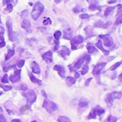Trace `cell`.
Wrapping results in <instances>:
<instances>
[{"instance_id":"1","label":"cell","mask_w":122,"mask_h":122,"mask_svg":"<svg viewBox=\"0 0 122 122\" xmlns=\"http://www.w3.org/2000/svg\"><path fill=\"white\" fill-rule=\"evenodd\" d=\"M22 95L26 99V107L29 109L31 107V106L36 102V95L35 92L33 90L29 89L26 92H24L22 94Z\"/></svg>"},{"instance_id":"43","label":"cell","mask_w":122,"mask_h":122,"mask_svg":"<svg viewBox=\"0 0 122 122\" xmlns=\"http://www.w3.org/2000/svg\"><path fill=\"white\" fill-rule=\"evenodd\" d=\"M0 122H7L6 118H5L4 116L2 115V114H0Z\"/></svg>"},{"instance_id":"35","label":"cell","mask_w":122,"mask_h":122,"mask_svg":"<svg viewBox=\"0 0 122 122\" xmlns=\"http://www.w3.org/2000/svg\"><path fill=\"white\" fill-rule=\"evenodd\" d=\"M121 64H122V62H117V63L114 64L112 67H110L109 70H111V71H114V70H115L117 67H119V66L121 65Z\"/></svg>"},{"instance_id":"52","label":"cell","mask_w":122,"mask_h":122,"mask_svg":"<svg viewBox=\"0 0 122 122\" xmlns=\"http://www.w3.org/2000/svg\"><path fill=\"white\" fill-rule=\"evenodd\" d=\"M54 1H55V2H56V3L59 4V3H60L62 0H54Z\"/></svg>"},{"instance_id":"47","label":"cell","mask_w":122,"mask_h":122,"mask_svg":"<svg viewBox=\"0 0 122 122\" xmlns=\"http://www.w3.org/2000/svg\"><path fill=\"white\" fill-rule=\"evenodd\" d=\"M11 122H21V120H19V119H13V120H11Z\"/></svg>"},{"instance_id":"51","label":"cell","mask_w":122,"mask_h":122,"mask_svg":"<svg viewBox=\"0 0 122 122\" xmlns=\"http://www.w3.org/2000/svg\"><path fill=\"white\" fill-rule=\"evenodd\" d=\"M119 79L121 81H122V73L119 76Z\"/></svg>"},{"instance_id":"48","label":"cell","mask_w":122,"mask_h":122,"mask_svg":"<svg viewBox=\"0 0 122 122\" xmlns=\"http://www.w3.org/2000/svg\"><path fill=\"white\" fill-rule=\"evenodd\" d=\"M74 11L75 13H78V12L79 11V9H78V8H77V9H76V8H75V9H74Z\"/></svg>"},{"instance_id":"10","label":"cell","mask_w":122,"mask_h":122,"mask_svg":"<svg viewBox=\"0 0 122 122\" xmlns=\"http://www.w3.org/2000/svg\"><path fill=\"white\" fill-rule=\"evenodd\" d=\"M21 27L25 29L27 32L29 33H31L32 31V29H31V23H30V21L29 19H24L22 23H21Z\"/></svg>"},{"instance_id":"33","label":"cell","mask_w":122,"mask_h":122,"mask_svg":"<svg viewBox=\"0 0 122 122\" xmlns=\"http://www.w3.org/2000/svg\"><path fill=\"white\" fill-rule=\"evenodd\" d=\"M0 87H1L5 92H8V91H9V90H11L12 89V87L11 86H5V85L1 84H0Z\"/></svg>"},{"instance_id":"17","label":"cell","mask_w":122,"mask_h":122,"mask_svg":"<svg viewBox=\"0 0 122 122\" xmlns=\"http://www.w3.org/2000/svg\"><path fill=\"white\" fill-rule=\"evenodd\" d=\"M3 4H6V8L5 10L8 12H11L13 9V6L11 3L10 0H3Z\"/></svg>"},{"instance_id":"42","label":"cell","mask_w":122,"mask_h":122,"mask_svg":"<svg viewBox=\"0 0 122 122\" xmlns=\"http://www.w3.org/2000/svg\"><path fill=\"white\" fill-rule=\"evenodd\" d=\"M54 51H57V49H59V41H54Z\"/></svg>"},{"instance_id":"6","label":"cell","mask_w":122,"mask_h":122,"mask_svg":"<svg viewBox=\"0 0 122 122\" xmlns=\"http://www.w3.org/2000/svg\"><path fill=\"white\" fill-rule=\"evenodd\" d=\"M99 38L102 40H104V44L105 45V46L107 47H110L113 45L114 42H113V39L112 37V36L108 34H105V35H99Z\"/></svg>"},{"instance_id":"28","label":"cell","mask_w":122,"mask_h":122,"mask_svg":"<svg viewBox=\"0 0 122 122\" xmlns=\"http://www.w3.org/2000/svg\"><path fill=\"white\" fill-rule=\"evenodd\" d=\"M89 9L92 10V11H94V10H97V9H99V11H101V8L99 6H97V4H94H94H92L89 6Z\"/></svg>"},{"instance_id":"34","label":"cell","mask_w":122,"mask_h":122,"mask_svg":"<svg viewBox=\"0 0 122 122\" xmlns=\"http://www.w3.org/2000/svg\"><path fill=\"white\" fill-rule=\"evenodd\" d=\"M43 24L44 25H49L51 24V20L50 18H44V20L43 21Z\"/></svg>"},{"instance_id":"38","label":"cell","mask_w":122,"mask_h":122,"mask_svg":"<svg viewBox=\"0 0 122 122\" xmlns=\"http://www.w3.org/2000/svg\"><path fill=\"white\" fill-rule=\"evenodd\" d=\"M84 60L86 61V64H89V63L90 62V61H91V56H90V55L86 54V55L84 56Z\"/></svg>"},{"instance_id":"29","label":"cell","mask_w":122,"mask_h":122,"mask_svg":"<svg viewBox=\"0 0 122 122\" xmlns=\"http://www.w3.org/2000/svg\"><path fill=\"white\" fill-rule=\"evenodd\" d=\"M88 71H89V66H88L87 64H84L83 66V68H82V70H81V73L82 75H85L88 72Z\"/></svg>"},{"instance_id":"30","label":"cell","mask_w":122,"mask_h":122,"mask_svg":"<svg viewBox=\"0 0 122 122\" xmlns=\"http://www.w3.org/2000/svg\"><path fill=\"white\" fill-rule=\"evenodd\" d=\"M61 32L60 31H56L55 32H54V39L56 40V41H59V39H60V37H61Z\"/></svg>"},{"instance_id":"45","label":"cell","mask_w":122,"mask_h":122,"mask_svg":"<svg viewBox=\"0 0 122 122\" xmlns=\"http://www.w3.org/2000/svg\"><path fill=\"white\" fill-rule=\"evenodd\" d=\"M112 24V22L109 21H108V22H107L106 24H104V27H103V28H104V29H106V28H107L109 26H110V24Z\"/></svg>"},{"instance_id":"26","label":"cell","mask_w":122,"mask_h":122,"mask_svg":"<svg viewBox=\"0 0 122 122\" xmlns=\"http://www.w3.org/2000/svg\"><path fill=\"white\" fill-rule=\"evenodd\" d=\"M58 122H71L70 119L64 116H59L58 118Z\"/></svg>"},{"instance_id":"21","label":"cell","mask_w":122,"mask_h":122,"mask_svg":"<svg viewBox=\"0 0 122 122\" xmlns=\"http://www.w3.org/2000/svg\"><path fill=\"white\" fill-rule=\"evenodd\" d=\"M86 48H87V50L89 51V53L90 54H94V52L95 53H97V49H96V47H94V46L92 45V44H88L86 46Z\"/></svg>"},{"instance_id":"18","label":"cell","mask_w":122,"mask_h":122,"mask_svg":"<svg viewBox=\"0 0 122 122\" xmlns=\"http://www.w3.org/2000/svg\"><path fill=\"white\" fill-rule=\"evenodd\" d=\"M29 77H30V79L32 82L35 83V84H37L39 86H41L42 85V81L39 79H37L36 77H34L33 76V74L31 73H29Z\"/></svg>"},{"instance_id":"12","label":"cell","mask_w":122,"mask_h":122,"mask_svg":"<svg viewBox=\"0 0 122 122\" xmlns=\"http://www.w3.org/2000/svg\"><path fill=\"white\" fill-rule=\"evenodd\" d=\"M54 69L58 71V74L61 77L64 78L65 76V73L66 72H65V69H64V66H62L61 65H56V66H54Z\"/></svg>"},{"instance_id":"19","label":"cell","mask_w":122,"mask_h":122,"mask_svg":"<svg viewBox=\"0 0 122 122\" xmlns=\"http://www.w3.org/2000/svg\"><path fill=\"white\" fill-rule=\"evenodd\" d=\"M75 82H76V79L71 76H67L66 78V83L68 86H71V85L75 84Z\"/></svg>"},{"instance_id":"5","label":"cell","mask_w":122,"mask_h":122,"mask_svg":"<svg viewBox=\"0 0 122 122\" xmlns=\"http://www.w3.org/2000/svg\"><path fill=\"white\" fill-rule=\"evenodd\" d=\"M6 27H7L8 35H9V38L10 41H16V39L17 38L16 37V34L13 31L12 24H11V21H10V19H8V21H6Z\"/></svg>"},{"instance_id":"32","label":"cell","mask_w":122,"mask_h":122,"mask_svg":"<svg viewBox=\"0 0 122 122\" xmlns=\"http://www.w3.org/2000/svg\"><path fill=\"white\" fill-rule=\"evenodd\" d=\"M122 23V11L120 13V14L119 15L118 18L117 19V21L115 22V25H119L120 24Z\"/></svg>"},{"instance_id":"41","label":"cell","mask_w":122,"mask_h":122,"mask_svg":"<svg viewBox=\"0 0 122 122\" xmlns=\"http://www.w3.org/2000/svg\"><path fill=\"white\" fill-rule=\"evenodd\" d=\"M79 17H80L81 19H89V15L88 14L84 13V14H81V15L79 16Z\"/></svg>"},{"instance_id":"37","label":"cell","mask_w":122,"mask_h":122,"mask_svg":"<svg viewBox=\"0 0 122 122\" xmlns=\"http://www.w3.org/2000/svg\"><path fill=\"white\" fill-rule=\"evenodd\" d=\"M4 33V29L0 26V41H4V37H3Z\"/></svg>"},{"instance_id":"3","label":"cell","mask_w":122,"mask_h":122,"mask_svg":"<svg viewBox=\"0 0 122 122\" xmlns=\"http://www.w3.org/2000/svg\"><path fill=\"white\" fill-rule=\"evenodd\" d=\"M122 92H112V93L109 94L107 96V97H106V99H105V101H106V102H107V104L108 107H111L112 106V104H113V102H114V99H121V98H122Z\"/></svg>"},{"instance_id":"50","label":"cell","mask_w":122,"mask_h":122,"mask_svg":"<svg viewBox=\"0 0 122 122\" xmlns=\"http://www.w3.org/2000/svg\"><path fill=\"white\" fill-rule=\"evenodd\" d=\"M116 2V0H111V1H109V4H112V3H114Z\"/></svg>"},{"instance_id":"39","label":"cell","mask_w":122,"mask_h":122,"mask_svg":"<svg viewBox=\"0 0 122 122\" xmlns=\"http://www.w3.org/2000/svg\"><path fill=\"white\" fill-rule=\"evenodd\" d=\"M1 82L4 83V84H6L9 82V80H8V76L7 74H4L3 78L1 79Z\"/></svg>"},{"instance_id":"56","label":"cell","mask_w":122,"mask_h":122,"mask_svg":"<svg viewBox=\"0 0 122 122\" xmlns=\"http://www.w3.org/2000/svg\"><path fill=\"white\" fill-rule=\"evenodd\" d=\"M1 16H0V24H1Z\"/></svg>"},{"instance_id":"44","label":"cell","mask_w":122,"mask_h":122,"mask_svg":"<svg viewBox=\"0 0 122 122\" xmlns=\"http://www.w3.org/2000/svg\"><path fill=\"white\" fill-rule=\"evenodd\" d=\"M92 80V78L91 77V78H89V79H86V82H85V85L86 86H89V83H90V81Z\"/></svg>"},{"instance_id":"23","label":"cell","mask_w":122,"mask_h":122,"mask_svg":"<svg viewBox=\"0 0 122 122\" xmlns=\"http://www.w3.org/2000/svg\"><path fill=\"white\" fill-rule=\"evenodd\" d=\"M84 58H81V59H79L76 63H75V64H74V68L76 69H80L81 68V66H82V64H83V62H84Z\"/></svg>"},{"instance_id":"54","label":"cell","mask_w":122,"mask_h":122,"mask_svg":"<svg viewBox=\"0 0 122 122\" xmlns=\"http://www.w3.org/2000/svg\"><path fill=\"white\" fill-rule=\"evenodd\" d=\"M10 1H15V2H16V1H17V0H10Z\"/></svg>"},{"instance_id":"13","label":"cell","mask_w":122,"mask_h":122,"mask_svg":"<svg viewBox=\"0 0 122 122\" xmlns=\"http://www.w3.org/2000/svg\"><path fill=\"white\" fill-rule=\"evenodd\" d=\"M70 50L66 47V46H61V49L60 51H59V54L64 59H66V56H69L70 54Z\"/></svg>"},{"instance_id":"46","label":"cell","mask_w":122,"mask_h":122,"mask_svg":"<svg viewBox=\"0 0 122 122\" xmlns=\"http://www.w3.org/2000/svg\"><path fill=\"white\" fill-rule=\"evenodd\" d=\"M5 45H6V43H5V41H0V48L4 47Z\"/></svg>"},{"instance_id":"8","label":"cell","mask_w":122,"mask_h":122,"mask_svg":"<svg viewBox=\"0 0 122 122\" xmlns=\"http://www.w3.org/2000/svg\"><path fill=\"white\" fill-rule=\"evenodd\" d=\"M20 74H21V69H18V70L16 69L15 71L14 72V74L10 76L9 80L12 83H16V82L19 81H20V79H21Z\"/></svg>"},{"instance_id":"7","label":"cell","mask_w":122,"mask_h":122,"mask_svg":"<svg viewBox=\"0 0 122 122\" xmlns=\"http://www.w3.org/2000/svg\"><path fill=\"white\" fill-rule=\"evenodd\" d=\"M84 41V38L81 35H78L71 40V49L76 50L77 49V46L80 44H81Z\"/></svg>"},{"instance_id":"16","label":"cell","mask_w":122,"mask_h":122,"mask_svg":"<svg viewBox=\"0 0 122 122\" xmlns=\"http://www.w3.org/2000/svg\"><path fill=\"white\" fill-rule=\"evenodd\" d=\"M95 46H96L97 48H99L101 51H102L104 55H109V51L106 50V49H104V47H103V46H102V41H101V40L98 41V42H97V43H96Z\"/></svg>"},{"instance_id":"57","label":"cell","mask_w":122,"mask_h":122,"mask_svg":"<svg viewBox=\"0 0 122 122\" xmlns=\"http://www.w3.org/2000/svg\"><path fill=\"white\" fill-rule=\"evenodd\" d=\"M31 122H36V121H32Z\"/></svg>"},{"instance_id":"22","label":"cell","mask_w":122,"mask_h":122,"mask_svg":"<svg viewBox=\"0 0 122 122\" xmlns=\"http://www.w3.org/2000/svg\"><path fill=\"white\" fill-rule=\"evenodd\" d=\"M88 105H89V102H88L86 99H81V101H80L79 103V107H81V108L86 107Z\"/></svg>"},{"instance_id":"25","label":"cell","mask_w":122,"mask_h":122,"mask_svg":"<svg viewBox=\"0 0 122 122\" xmlns=\"http://www.w3.org/2000/svg\"><path fill=\"white\" fill-rule=\"evenodd\" d=\"M115 8H116V6H109V7H107V9H106V11H105L104 15H105L106 16H109V15L112 13V11Z\"/></svg>"},{"instance_id":"27","label":"cell","mask_w":122,"mask_h":122,"mask_svg":"<svg viewBox=\"0 0 122 122\" xmlns=\"http://www.w3.org/2000/svg\"><path fill=\"white\" fill-rule=\"evenodd\" d=\"M117 120H118L117 117L110 115V116H109V117L107 118V119L106 120L105 122H117Z\"/></svg>"},{"instance_id":"36","label":"cell","mask_w":122,"mask_h":122,"mask_svg":"<svg viewBox=\"0 0 122 122\" xmlns=\"http://www.w3.org/2000/svg\"><path fill=\"white\" fill-rule=\"evenodd\" d=\"M104 24L102 21H97L96 23H95V24H94V26L95 27H104Z\"/></svg>"},{"instance_id":"40","label":"cell","mask_w":122,"mask_h":122,"mask_svg":"<svg viewBox=\"0 0 122 122\" xmlns=\"http://www.w3.org/2000/svg\"><path fill=\"white\" fill-rule=\"evenodd\" d=\"M24 63H25V61L24 60H19L18 62H17V66H19V68H21L24 65Z\"/></svg>"},{"instance_id":"55","label":"cell","mask_w":122,"mask_h":122,"mask_svg":"<svg viewBox=\"0 0 122 122\" xmlns=\"http://www.w3.org/2000/svg\"><path fill=\"white\" fill-rule=\"evenodd\" d=\"M1 94H2V92H0V96H1Z\"/></svg>"},{"instance_id":"2","label":"cell","mask_w":122,"mask_h":122,"mask_svg":"<svg viewBox=\"0 0 122 122\" xmlns=\"http://www.w3.org/2000/svg\"><path fill=\"white\" fill-rule=\"evenodd\" d=\"M44 10V7L40 2H36L34 4V9L31 13V16L34 21H36L38 19V18L40 16V15L43 13Z\"/></svg>"},{"instance_id":"53","label":"cell","mask_w":122,"mask_h":122,"mask_svg":"<svg viewBox=\"0 0 122 122\" xmlns=\"http://www.w3.org/2000/svg\"><path fill=\"white\" fill-rule=\"evenodd\" d=\"M41 92H42V94H43V95H44V96L45 97H46V94H45V92H44V91H42Z\"/></svg>"},{"instance_id":"49","label":"cell","mask_w":122,"mask_h":122,"mask_svg":"<svg viewBox=\"0 0 122 122\" xmlns=\"http://www.w3.org/2000/svg\"><path fill=\"white\" fill-rule=\"evenodd\" d=\"M79 77V73H75V78L77 79Z\"/></svg>"},{"instance_id":"4","label":"cell","mask_w":122,"mask_h":122,"mask_svg":"<svg viewBox=\"0 0 122 122\" xmlns=\"http://www.w3.org/2000/svg\"><path fill=\"white\" fill-rule=\"evenodd\" d=\"M43 107L49 112V113H52L54 112H55L56 110H57L58 107L57 105L54 103L53 102L50 101L48 98L46 97V99H44V104H43Z\"/></svg>"},{"instance_id":"15","label":"cell","mask_w":122,"mask_h":122,"mask_svg":"<svg viewBox=\"0 0 122 122\" xmlns=\"http://www.w3.org/2000/svg\"><path fill=\"white\" fill-rule=\"evenodd\" d=\"M31 69H32V71H33L34 74H40V72H41V69H40L39 64H38L36 61H32V62H31Z\"/></svg>"},{"instance_id":"11","label":"cell","mask_w":122,"mask_h":122,"mask_svg":"<svg viewBox=\"0 0 122 122\" xmlns=\"http://www.w3.org/2000/svg\"><path fill=\"white\" fill-rule=\"evenodd\" d=\"M43 59L48 64L52 63L53 62V56H52V52L51 51H47L44 54L42 55Z\"/></svg>"},{"instance_id":"9","label":"cell","mask_w":122,"mask_h":122,"mask_svg":"<svg viewBox=\"0 0 122 122\" xmlns=\"http://www.w3.org/2000/svg\"><path fill=\"white\" fill-rule=\"evenodd\" d=\"M106 63L105 62H102V63H99V64H97L94 68V70H93V74L95 75V76H99L100 74V72L102 71V69L106 66Z\"/></svg>"},{"instance_id":"20","label":"cell","mask_w":122,"mask_h":122,"mask_svg":"<svg viewBox=\"0 0 122 122\" xmlns=\"http://www.w3.org/2000/svg\"><path fill=\"white\" fill-rule=\"evenodd\" d=\"M94 110V112H95V113L97 114V115H99V116H100V115H102V114H104L105 113V110L104 109H102L101 107H99V106H97V107H95L94 109H93Z\"/></svg>"},{"instance_id":"24","label":"cell","mask_w":122,"mask_h":122,"mask_svg":"<svg viewBox=\"0 0 122 122\" xmlns=\"http://www.w3.org/2000/svg\"><path fill=\"white\" fill-rule=\"evenodd\" d=\"M14 49H9V50H8V52H7V54H6V56H5V59L6 60H9V59H11L14 55Z\"/></svg>"},{"instance_id":"14","label":"cell","mask_w":122,"mask_h":122,"mask_svg":"<svg viewBox=\"0 0 122 122\" xmlns=\"http://www.w3.org/2000/svg\"><path fill=\"white\" fill-rule=\"evenodd\" d=\"M72 37V30L71 28H67L64 29V34H63V38L67 40L71 39Z\"/></svg>"},{"instance_id":"31","label":"cell","mask_w":122,"mask_h":122,"mask_svg":"<svg viewBox=\"0 0 122 122\" xmlns=\"http://www.w3.org/2000/svg\"><path fill=\"white\" fill-rule=\"evenodd\" d=\"M16 89L21 90V91H26V90H27V87H26V86L24 84H21L19 86H16Z\"/></svg>"}]
</instances>
